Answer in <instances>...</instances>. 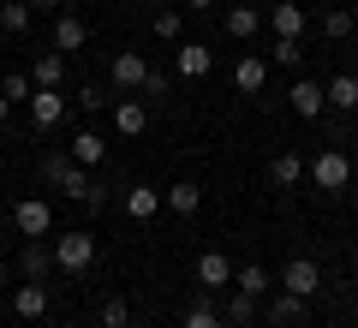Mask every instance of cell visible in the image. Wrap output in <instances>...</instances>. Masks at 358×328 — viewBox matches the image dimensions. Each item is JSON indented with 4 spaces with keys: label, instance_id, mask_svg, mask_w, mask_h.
<instances>
[{
    "label": "cell",
    "instance_id": "6da1fadb",
    "mask_svg": "<svg viewBox=\"0 0 358 328\" xmlns=\"http://www.w3.org/2000/svg\"><path fill=\"white\" fill-rule=\"evenodd\" d=\"M96 263V233H54V269H66V275H84V269Z\"/></svg>",
    "mask_w": 358,
    "mask_h": 328
},
{
    "label": "cell",
    "instance_id": "7a4b0ae2",
    "mask_svg": "<svg viewBox=\"0 0 358 328\" xmlns=\"http://www.w3.org/2000/svg\"><path fill=\"white\" fill-rule=\"evenodd\" d=\"M143 78H150V60H143L138 48H120L114 66H108V90H114V96H131V90H143Z\"/></svg>",
    "mask_w": 358,
    "mask_h": 328
},
{
    "label": "cell",
    "instance_id": "3957f363",
    "mask_svg": "<svg viewBox=\"0 0 358 328\" xmlns=\"http://www.w3.org/2000/svg\"><path fill=\"white\" fill-rule=\"evenodd\" d=\"M281 292H293V299H317V292H322V263H317V257H293V263L281 269Z\"/></svg>",
    "mask_w": 358,
    "mask_h": 328
},
{
    "label": "cell",
    "instance_id": "277c9868",
    "mask_svg": "<svg viewBox=\"0 0 358 328\" xmlns=\"http://www.w3.org/2000/svg\"><path fill=\"white\" fill-rule=\"evenodd\" d=\"M305 173L317 179V191H346V179H352V162H346L341 150H322L317 162H305Z\"/></svg>",
    "mask_w": 358,
    "mask_h": 328
},
{
    "label": "cell",
    "instance_id": "5b68a950",
    "mask_svg": "<svg viewBox=\"0 0 358 328\" xmlns=\"http://www.w3.org/2000/svg\"><path fill=\"white\" fill-rule=\"evenodd\" d=\"M60 191L72 203H84V209H102V203H108V185L96 179V167H72V173L60 179Z\"/></svg>",
    "mask_w": 358,
    "mask_h": 328
},
{
    "label": "cell",
    "instance_id": "8992f818",
    "mask_svg": "<svg viewBox=\"0 0 358 328\" xmlns=\"http://www.w3.org/2000/svg\"><path fill=\"white\" fill-rule=\"evenodd\" d=\"M13 227L24 233V239H48L54 233V209L42 197H24V203H13Z\"/></svg>",
    "mask_w": 358,
    "mask_h": 328
},
{
    "label": "cell",
    "instance_id": "52a82bcc",
    "mask_svg": "<svg viewBox=\"0 0 358 328\" xmlns=\"http://www.w3.org/2000/svg\"><path fill=\"white\" fill-rule=\"evenodd\" d=\"M24 108H30V126H36V131H54L66 120V108H72V96H60V90H36Z\"/></svg>",
    "mask_w": 358,
    "mask_h": 328
},
{
    "label": "cell",
    "instance_id": "ba28073f",
    "mask_svg": "<svg viewBox=\"0 0 358 328\" xmlns=\"http://www.w3.org/2000/svg\"><path fill=\"white\" fill-rule=\"evenodd\" d=\"M305 304H310V299H293V292L275 287V292L263 299V316H268V328H299V322H305Z\"/></svg>",
    "mask_w": 358,
    "mask_h": 328
},
{
    "label": "cell",
    "instance_id": "9c48e42d",
    "mask_svg": "<svg viewBox=\"0 0 358 328\" xmlns=\"http://www.w3.org/2000/svg\"><path fill=\"white\" fill-rule=\"evenodd\" d=\"M6 304H13L24 322H42V316H48V280H24V287H13Z\"/></svg>",
    "mask_w": 358,
    "mask_h": 328
},
{
    "label": "cell",
    "instance_id": "30bf717a",
    "mask_svg": "<svg viewBox=\"0 0 358 328\" xmlns=\"http://www.w3.org/2000/svg\"><path fill=\"white\" fill-rule=\"evenodd\" d=\"M287 101H293V114H299V120H322V108H329V96H322L317 78H299V84L287 90Z\"/></svg>",
    "mask_w": 358,
    "mask_h": 328
},
{
    "label": "cell",
    "instance_id": "8fae6325",
    "mask_svg": "<svg viewBox=\"0 0 358 328\" xmlns=\"http://www.w3.org/2000/svg\"><path fill=\"white\" fill-rule=\"evenodd\" d=\"M322 96H329L334 114H352V108H358V72H334L329 84H322Z\"/></svg>",
    "mask_w": 358,
    "mask_h": 328
},
{
    "label": "cell",
    "instance_id": "7c38bea8",
    "mask_svg": "<svg viewBox=\"0 0 358 328\" xmlns=\"http://www.w3.org/2000/svg\"><path fill=\"white\" fill-rule=\"evenodd\" d=\"M227 280H233V263H227V251H203V257H197V287L221 292Z\"/></svg>",
    "mask_w": 358,
    "mask_h": 328
},
{
    "label": "cell",
    "instance_id": "4fadbf2b",
    "mask_svg": "<svg viewBox=\"0 0 358 328\" xmlns=\"http://www.w3.org/2000/svg\"><path fill=\"white\" fill-rule=\"evenodd\" d=\"M84 42H90V24H84L78 13H60V18H54V48H60V54H78Z\"/></svg>",
    "mask_w": 358,
    "mask_h": 328
},
{
    "label": "cell",
    "instance_id": "5bb4252c",
    "mask_svg": "<svg viewBox=\"0 0 358 328\" xmlns=\"http://www.w3.org/2000/svg\"><path fill=\"white\" fill-rule=\"evenodd\" d=\"M30 84H36V90H60V84H66V54H60V48L36 54V66H30Z\"/></svg>",
    "mask_w": 358,
    "mask_h": 328
},
{
    "label": "cell",
    "instance_id": "9a60e30c",
    "mask_svg": "<svg viewBox=\"0 0 358 328\" xmlns=\"http://www.w3.org/2000/svg\"><path fill=\"white\" fill-rule=\"evenodd\" d=\"M18 269H24V280H48V269H54V245L24 239V251H18Z\"/></svg>",
    "mask_w": 358,
    "mask_h": 328
},
{
    "label": "cell",
    "instance_id": "2e32d148",
    "mask_svg": "<svg viewBox=\"0 0 358 328\" xmlns=\"http://www.w3.org/2000/svg\"><path fill=\"white\" fill-rule=\"evenodd\" d=\"M66 150H72V162H78V167H102L108 138H102V131H72V143H66Z\"/></svg>",
    "mask_w": 358,
    "mask_h": 328
},
{
    "label": "cell",
    "instance_id": "e0dca14e",
    "mask_svg": "<svg viewBox=\"0 0 358 328\" xmlns=\"http://www.w3.org/2000/svg\"><path fill=\"white\" fill-rule=\"evenodd\" d=\"M299 179H305V155H299V150H281V155H275V162H268V185L293 191Z\"/></svg>",
    "mask_w": 358,
    "mask_h": 328
},
{
    "label": "cell",
    "instance_id": "ac0fdd59",
    "mask_svg": "<svg viewBox=\"0 0 358 328\" xmlns=\"http://www.w3.org/2000/svg\"><path fill=\"white\" fill-rule=\"evenodd\" d=\"M162 209H173V215H197V209H203V185H192V179L167 185V191H162Z\"/></svg>",
    "mask_w": 358,
    "mask_h": 328
},
{
    "label": "cell",
    "instance_id": "d6986e66",
    "mask_svg": "<svg viewBox=\"0 0 358 328\" xmlns=\"http://www.w3.org/2000/svg\"><path fill=\"white\" fill-rule=\"evenodd\" d=\"M179 78H209V66H215V54L203 48V42H179Z\"/></svg>",
    "mask_w": 358,
    "mask_h": 328
},
{
    "label": "cell",
    "instance_id": "ffe728a7",
    "mask_svg": "<svg viewBox=\"0 0 358 328\" xmlns=\"http://www.w3.org/2000/svg\"><path fill=\"white\" fill-rule=\"evenodd\" d=\"M233 287H239L245 299H268V292H275V280H268L263 263H245V269H233Z\"/></svg>",
    "mask_w": 358,
    "mask_h": 328
},
{
    "label": "cell",
    "instance_id": "44dd1931",
    "mask_svg": "<svg viewBox=\"0 0 358 328\" xmlns=\"http://www.w3.org/2000/svg\"><path fill=\"white\" fill-rule=\"evenodd\" d=\"M233 84H239L245 96H257V90L268 84V60H263V54H245V60L233 66Z\"/></svg>",
    "mask_w": 358,
    "mask_h": 328
},
{
    "label": "cell",
    "instance_id": "7402d4cb",
    "mask_svg": "<svg viewBox=\"0 0 358 328\" xmlns=\"http://www.w3.org/2000/svg\"><path fill=\"white\" fill-rule=\"evenodd\" d=\"M114 126L126 131V138H138V131L150 126V108H143L138 96H126V101H114Z\"/></svg>",
    "mask_w": 358,
    "mask_h": 328
},
{
    "label": "cell",
    "instance_id": "603a6c76",
    "mask_svg": "<svg viewBox=\"0 0 358 328\" xmlns=\"http://www.w3.org/2000/svg\"><path fill=\"white\" fill-rule=\"evenodd\" d=\"M126 215H131V221L162 215V191H155V185H131V191H126Z\"/></svg>",
    "mask_w": 358,
    "mask_h": 328
},
{
    "label": "cell",
    "instance_id": "cb8c5ba5",
    "mask_svg": "<svg viewBox=\"0 0 358 328\" xmlns=\"http://www.w3.org/2000/svg\"><path fill=\"white\" fill-rule=\"evenodd\" d=\"M257 30H263V13L257 6H227V36L233 42H251Z\"/></svg>",
    "mask_w": 358,
    "mask_h": 328
},
{
    "label": "cell",
    "instance_id": "d4e9b609",
    "mask_svg": "<svg viewBox=\"0 0 358 328\" xmlns=\"http://www.w3.org/2000/svg\"><path fill=\"white\" fill-rule=\"evenodd\" d=\"M268 24H275V36H293V42H299V30H305V13H299L293 0H275V13H268Z\"/></svg>",
    "mask_w": 358,
    "mask_h": 328
},
{
    "label": "cell",
    "instance_id": "484cf974",
    "mask_svg": "<svg viewBox=\"0 0 358 328\" xmlns=\"http://www.w3.org/2000/svg\"><path fill=\"white\" fill-rule=\"evenodd\" d=\"M72 150H66V143H60V150H48V155H42V185H54V191H60V179L66 173H72Z\"/></svg>",
    "mask_w": 358,
    "mask_h": 328
},
{
    "label": "cell",
    "instance_id": "4316f807",
    "mask_svg": "<svg viewBox=\"0 0 358 328\" xmlns=\"http://www.w3.org/2000/svg\"><path fill=\"white\" fill-rule=\"evenodd\" d=\"M30 13H36L30 0H0V30H13V36H24V30H30Z\"/></svg>",
    "mask_w": 358,
    "mask_h": 328
},
{
    "label": "cell",
    "instance_id": "83f0119b",
    "mask_svg": "<svg viewBox=\"0 0 358 328\" xmlns=\"http://www.w3.org/2000/svg\"><path fill=\"white\" fill-rule=\"evenodd\" d=\"M257 304H263V299H245V292L233 287V299H227V316H221V322H227V328H251V322H257Z\"/></svg>",
    "mask_w": 358,
    "mask_h": 328
},
{
    "label": "cell",
    "instance_id": "f1b7e54d",
    "mask_svg": "<svg viewBox=\"0 0 358 328\" xmlns=\"http://www.w3.org/2000/svg\"><path fill=\"white\" fill-rule=\"evenodd\" d=\"M72 101L84 108V114H102V108H114V90H108V84H84Z\"/></svg>",
    "mask_w": 358,
    "mask_h": 328
},
{
    "label": "cell",
    "instance_id": "f546056e",
    "mask_svg": "<svg viewBox=\"0 0 358 328\" xmlns=\"http://www.w3.org/2000/svg\"><path fill=\"white\" fill-rule=\"evenodd\" d=\"M0 96L13 101V108H18V101H30V96H36V84H30V72H6V78H0Z\"/></svg>",
    "mask_w": 358,
    "mask_h": 328
},
{
    "label": "cell",
    "instance_id": "4dcf8cb0",
    "mask_svg": "<svg viewBox=\"0 0 358 328\" xmlns=\"http://www.w3.org/2000/svg\"><path fill=\"white\" fill-rule=\"evenodd\" d=\"M179 328H227V322H221V311H215L209 299H197L192 311H185V322H179Z\"/></svg>",
    "mask_w": 358,
    "mask_h": 328
},
{
    "label": "cell",
    "instance_id": "1f68e13d",
    "mask_svg": "<svg viewBox=\"0 0 358 328\" xmlns=\"http://www.w3.org/2000/svg\"><path fill=\"white\" fill-rule=\"evenodd\" d=\"M322 36H329V42H346V36H352V13H346V6L322 13Z\"/></svg>",
    "mask_w": 358,
    "mask_h": 328
},
{
    "label": "cell",
    "instance_id": "d6a6232c",
    "mask_svg": "<svg viewBox=\"0 0 358 328\" xmlns=\"http://www.w3.org/2000/svg\"><path fill=\"white\" fill-rule=\"evenodd\" d=\"M179 30H185V18H179L173 6H162V13H155V36H162V42H179Z\"/></svg>",
    "mask_w": 358,
    "mask_h": 328
},
{
    "label": "cell",
    "instance_id": "836d02e7",
    "mask_svg": "<svg viewBox=\"0 0 358 328\" xmlns=\"http://www.w3.org/2000/svg\"><path fill=\"white\" fill-rule=\"evenodd\" d=\"M102 328H131V304L126 299H108L102 304Z\"/></svg>",
    "mask_w": 358,
    "mask_h": 328
},
{
    "label": "cell",
    "instance_id": "e575fe53",
    "mask_svg": "<svg viewBox=\"0 0 358 328\" xmlns=\"http://www.w3.org/2000/svg\"><path fill=\"white\" fill-rule=\"evenodd\" d=\"M299 60H305V48L293 36H275V66H299Z\"/></svg>",
    "mask_w": 358,
    "mask_h": 328
},
{
    "label": "cell",
    "instance_id": "d590c367",
    "mask_svg": "<svg viewBox=\"0 0 358 328\" xmlns=\"http://www.w3.org/2000/svg\"><path fill=\"white\" fill-rule=\"evenodd\" d=\"M167 90H173V78L150 66V78H143V96H150V101H167Z\"/></svg>",
    "mask_w": 358,
    "mask_h": 328
},
{
    "label": "cell",
    "instance_id": "8d00e7d4",
    "mask_svg": "<svg viewBox=\"0 0 358 328\" xmlns=\"http://www.w3.org/2000/svg\"><path fill=\"white\" fill-rule=\"evenodd\" d=\"M185 6H192V13H209V6H215V0H185Z\"/></svg>",
    "mask_w": 358,
    "mask_h": 328
},
{
    "label": "cell",
    "instance_id": "74e56055",
    "mask_svg": "<svg viewBox=\"0 0 358 328\" xmlns=\"http://www.w3.org/2000/svg\"><path fill=\"white\" fill-rule=\"evenodd\" d=\"M6 114H13V101H6V96H0V126H6Z\"/></svg>",
    "mask_w": 358,
    "mask_h": 328
},
{
    "label": "cell",
    "instance_id": "f35d334b",
    "mask_svg": "<svg viewBox=\"0 0 358 328\" xmlns=\"http://www.w3.org/2000/svg\"><path fill=\"white\" fill-rule=\"evenodd\" d=\"M30 6H36V13H42V6H60V0H30Z\"/></svg>",
    "mask_w": 358,
    "mask_h": 328
},
{
    "label": "cell",
    "instance_id": "ab89813d",
    "mask_svg": "<svg viewBox=\"0 0 358 328\" xmlns=\"http://www.w3.org/2000/svg\"><path fill=\"white\" fill-rule=\"evenodd\" d=\"M54 328H78V322H54Z\"/></svg>",
    "mask_w": 358,
    "mask_h": 328
},
{
    "label": "cell",
    "instance_id": "60d3db41",
    "mask_svg": "<svg viewBox=\"0 0 358 328\" xmlns=\"http://www.w3.org/2000/svg\"><path fill=\"white\" fill-rule=\"evenodd\" d=\"M0 311H6V292H0Z\"/></svg>",
    "mask_w": 358,
    "mask_h": 328
},
{
    "label": "cell",
    "instance_id": "b9f144b4",
    "mask_svg": "<svg viewBox=\"0 0 358 328\" xmlns=\"http://www.w3.org/2000/svg\"><path fill=\"white\" fill-rule=\"evenodd\" d=\"M150 6H162V0H150Z\"/></svg>",
    "mask_w": 358,
    "mask_h": 328
}]
</instances>
